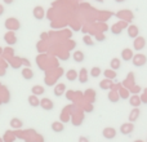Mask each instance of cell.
Here are the masks:
<instances>
[{
	"instance_id": "obj_3",
	"label": "cell",
	"mask_w": 147,
	"mask_h": 142,
	"mask_svg": "<svg viewBox=\"0 0 147 142\" xmlns=\"http://www.w3.org/2000/svg\"><path fill=\"white\" fill-rule=\"evenodd\" d=\"M28 102H30L31 105H34V106H38V103H39V102H38V99H36L35 97H32V96L30 97V99H28Z\"/></svg>"
},
{
	"instance_id": "obj_1",
	"label": "cell",
	"mask_w": 147,
	"mask_h": 142,
	"mask_svg": "<svg viewBox=\"0 0 147 142\" xmlns=\"http://www.w3.org/2000/svg\"><path fill=\"white\" fill-rule=\"evenodd\" d=\"M103 136L106 138H109V140H111V138H114V136H115V131L111 129V128H107L106 131H103Z\"/></svg>"
},
{
	"instance_id": "obj_2",
	"label": "cell",
	"mask_w": 147,
	"mask_h": 142,
	"mask_svg": "<svg viewBox=\"0 0 147 142\" xmlns=\"http://www.w3.org/2000/svg\"><path fill=\"white\" fill-rule=\"evenodd\" d=\"M52 128H53V129L56 131V132H61V131L63 129V128H62V125H61V124H58V123H54V124L52 125Z\"/></svg>"
},
{
	"instance_id": "obj_8",
	"label": "cell",
	"mask_w": 147,
	"mask_h": 142,
	"mask_svg": "<svg viewBox=\"0 0 147 142\" xmlns=\"http://www.w3.org/2000/svg\"><path fill=\"white\" fill-rule=\"evenodd\" d=\"M134 31H138V30H137V28H134V27L130 28V36H133V32H134Z\"/></svg>"
},
{
	"instance_id": "obj_4",
	"label": "cell",
	"mask_w": 147,
	"mask_h": 142,
	"mask_svg": "<svg viewBox=\"0 0 147 142\" xmlns=\"http://www.w3.org/2000/svg\"><path fill=\"white\" fill-rule=\"evenodd\" d=\"M23 75H26V76H25L26 79H30V78H32L34 74H32V72H30V71H23Z\"/></svg>"
},
{
	"instance_id": "obj_5",
	"label": "cell",
	"mask_w": 147,
	"mask_h": 142,
	"mask_svg": "<svg viewBox=\"0 0 147 142\" xmlns=\"http://www.w3.org/2000/svg\"><path fill=\"white\" fill-rule=\"evenodd\" d=\"M111 65H112V67H114V69H119V61H116V60H115V61H112Z\"/></svg>"
},
{
	"instance_id": "obj_6",
	"label": "cell",
	"mask_w": 147,
	"mask_h": 142,
	"mask_svg": "<svg viewBox=\"0 0 147 142\" xmlns=\"http://www.w3.org/2000/svg\"><path fill=\"white\" fill-rule=\"evenodd\" d=\"M106 75H109V78H115V76H116V74H112V72H110V71H106Z\"/></svg>"
},
{
	"instance_id": "obj_7",
	"label": "cell",
	"mask_w": 147,
	"mask_h": 142,
	"mask_svg": "<svg viewBox=\"0 0 147 142\" xmlns=\"http://www.w3.org/2000/svg\"><path fill=\"white\" fill-rule=\"evenodd\" d=\"M10 124H16V125H17V127H20V125H21V122H18V120L16 119V120H13V122L10 123Z\"/></svg>"
},
{
	"instance_id": "obj_9",
	"label": "cell",
	"mask_w": 147,
	"mask_h": 142,
	"mask_svg": "<svg viewBox=\"0 0 147 142\" xmlns=\"http://www.w3.org/2000/svg\"><path fill=\"white\" fill-rule=\"evenodd\" d=\"M117 1H121V0H117Z\"/></svg>"
}]
</instances>
